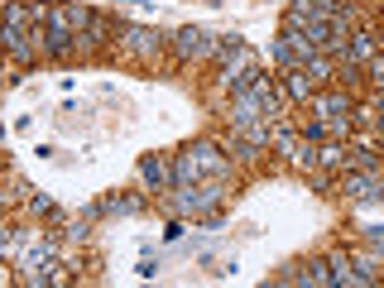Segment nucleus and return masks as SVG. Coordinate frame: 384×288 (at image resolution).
Listing matches in <instances>:
<instances>
[{"mask_svg": "<svg viewBox=\"0 0 384 288\" xmlns=\"http://www.w3.org/2000/svg\"><path fill=\"white\" fill-rule=\"evenodd\" d=\"M211 48H216V44H211L207 29H183V34H178V53H183V58H207Z\"/></svg>", "mask_w": 384, "mask_h": 288, "instance_id": "obj_1", "label": "nucleus"}, {"mask_svg": "<svg viewBox=\"0 0 384 288\" xmlns=\"http://www.w3.org/2000/svg\"><path fill=\"white\" fill-rule=\"evenodd\" d=\"M346 192H356V197H375V183H370V178H351V183H346Z\"/></svg>", "mask_w": 384, "mask_h": 288, "instance_id": "obj_4", "label": "nucleus"}, {"mask_svg": "<svg viewBox=\"0 0 384 288\" xmlns=\"http://www.w3.org/2000/svg\"><path fill=\"white\" fill-rule=\"evenodd\" d=\"M140 173H144L154 188H164V183H169V169H164V159H144V164H140Z\"/></svg>", "mask_w": 384, "mask_h": 288, "instance_id": "obj_3", "label": "nucleus"}, {"mask_svg": "<svg viewBox=\"0 0 384 288\" xmlns=\"http://www.w3.org/2000/svg\"><path fill=\"white\" fill-rule=\"evenodd\" d=\"M130 48H135V53H159V34H149V29H130Z\"/></svg>", "mask_w": 384, "mask_h": 288, "instance_id": "obj_2", "label": "nucleus"}, {"mask_svg": "<svg viewBox=\"0 0 384 288\" xmlns=\"http://www.w3.org/2000/svg\"><path fill=\"white\" fill-rule=\"evenodd\" d=\"M19 24H29V10L24 5H10V29H19Z\"/></svg>", "mask_w": 384, "mask_h": 288, "instance_id": "obj_5", "label": "nucleus"}]
</instances>
